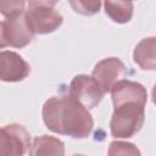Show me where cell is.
Masks as SVG:
<instances>
[{
    "label": "cell",
    "instance_id": "9c48e42d",
    "mask_svg": "<svg viewBox=\"0 0 156 156\" xmlns=\"http://www.w3.org/2000/svg\"><path fill=\"white\" fill-rule=\"evenodd\" d=\"M133 60L144 71H156V37L141 39L134 48Z\"/></svg>",
    "mask_w": 156,
    "mask_h": 156
},
{
    "label": "cell",
    "instance_id": "5bb4252c",
    "mask_svg": "<svg viewBox=\"0 0 156 156\" xmlns=\"http://www.w3.org/2000/svg\"><path fill=\"white\" fill-rule=\"evenodd\" d=\"M108 155H140V151L132 143L112 141L110 144Z\"/></svg>",
    "mask_w": 156,
    "mask_h": 156
},
{
    "label": "cell",
    "instance_id": "52a82bcc",
    "mask_svg": "<svg viewBox=\"0 0 156 156\" xmlns=\"http://www.w3.org/2000/svg\"><path fill=\"white\" fill-rule=\"evenodd\" d=\"M127 68L124 63L117 57H107L99 61L93 69V78L99 83L105 93L111 91L112 87L124 78Z\"/></svg>",
    "mask_w": 156,
    "mask_h": 156
},
{
    "label": "cell",
    "instance_id": "2e32d148",
    "mask_svg": "<svg viewBox=\"0 0 156 156\" xmlns=\"http://www.w3.org/2000/svg\"><path fill=\"white\" fill-rule=\"evenodd\" d=\"M152 101H154V104L156 105V84H155L154 88H152Z\"/></svg>",
    "mask_w": 156,
    "mask_h": 156
},
{
    "label": "cell",
    "instance_id": "e0dca14e",
    "mask_svg": "<svg viewBox=\"0 0 156 156\" xmlns=\"http://www.w3.org/2000/svg\"><path fill=\"white\" fill-rule=\"evenodd\" d=\"M132 1H133V0H132Z\"/></svg>",
    "mask_w": 156,
    "mask_h": 156
},
{
    "label": "cell",
    "instance_id": "9a60e30c",
    "mask_svg": "<svg viewBox=\"0 0 156 156\" xmlns=\"http://www.w3.org/2000/svg\"><path fill=\"white\" fill-rule=\"evenodd\" d=\"M29 6H49V7H54L58 0H27Z\"/></svg>",
    "mask_w": 156,
    "mask_h": 156
},
{
    "label": "cell",
    "instance_id": "277c9868",
    "mask_svg": "<svg viewBox=\"0 0 156 156\" xmlns=\"http://www.w3.org/2000/svg\"><path fill=\"white\" fill-rule=\"evenodd\" d=\"M29 132L21 124L12 123L1 128L0 154L6 156H22L30 150Z\"/></svg>",
    "mask_w": 156,
    "mask_h": 156
},
{
    "label": "cell",
    "instance_id": "7c38bea8",
    "mask_svg": "<svg viewBox=\"0 0 156 156\" xmlns=\"http://www.w3.org/2000/svg\"><path fill=\"white\" fill-rule=\"evenodd\" d=\"M74 12L83 16H94L100 11L101 0H68Z\"/></svg>",
    "mask_w": 156,
    "mask_h": 156
},
{
    "label": "cell",
    "instance_id": "8fae6325",
    "mask_svg": "<svg viewBox=\"0 0 156 156\" xmlns=\"http://www.w3.org/2000/svg\"><path fill=\"white\" fill-rule=\"evenodd\" d=\"M105 13L116 23H127L132 20L134 5L132 0H104Z\"/></svg>",
    "mask_w": 156,
    "mask_h": 156
},
{
    "label": "cell",
    "instance_id": "3957f363",
    "mask_svg": "<svg viewBox=\"0 0 156 156\" xmlns=\"http://www.w3.org/2000/svg\"><path fill=\"white\" fill-rule=\"evenodd\" d=\"M34 33L32 32L26 15L12 18H5L0 23V48L6 46L22 49L33 40Z\"/></svg>",
    "mask_w": 156,
    "mask_h": 156
},
{
    "label": "cell",
    "instance_id": "4fadbf2b",
    "mask_svg": "<svg viewBox=\"0 0 156 156\" xmlns=\"http://www.w3.org/2000/svg\"><path fill=\"white\" fill-rule=\"evenodd\" d=\"M26 0H0V11L5 18H12L24 13Z\"/></svg>",
    "mask_w": 156,
    "mask_h": 156
},
{
    "label": "cell",
    "instance_id": "7a4b0ae2",
    "mask_svg": "<svg viewBox=\"0 0 156 156\" xmlns=\"http://www.w3.org/2000/svg\"><path fill=\"white\" fill-rule=\"evenodd\" d=\"M146 102L126 100L113 104V113L110 121V130L115 138H132L143 127Z\"/></svg>",
    "mask_w": 156,
    "mask_h": 156
},
{
    "label": "cell",
    "instance_id": "8992f818",
    "mask_svg": "<svg viewBox=\"0 0 156 156\" xmlns=\"http://www.w3.org/2000/svg\"><path fill=\"white\" fill-rule=\"evenodd\" d=\"M27 22L34 34H49L58 29L63 22V17L54 7L49 6H29L26 12Z\"/></svg>",
    "mask_w": 156,
    "mask_h": 156
},
{
    "label": "cell",
    "instance_id": "30bf717a",
    "mask_svg": "<svg viewBox=\"0 0 156 156\" xmlns=\"http://www.w3.org/2000/svg\"><path fill=\"white\" fill-rule=\"evenodd\" d=\"M29 155L32 156H41V155L62 156L65 155V144L58 138H55L51 135L35 136L32 141Z\"/></svg>",
    "mask_w": 156,
    "mask_h": 156
},
{
    "label": "cell",
    "instance_id": "5b68a950",
    "mask_svg": "<svg viewBox=\"0 0 156 156\" xmlns=\"http://www.w3.org/2000/svg\"><path fill=\"white\" fill-rule=\"evenodd\" d=\"M68 94L87 108H94L101 102L105 91L93 78V76L89 77L87 74H78L71 80Z\"/></svg>",
    "mask_w": 156,
    "mask_h": 156
},
{
    "label": "cell",
    "instance_id": "6da1fadb",
    "mask_svg": "<svg viewBox=\"0 0 156 156\" xmlns=\"http://www.w3.org/2000/svg\"><path fill=\"white\" fill-rule=\"evenodd\" d=\"M41 115L49 130L73 139L88 138L94 128V119L88 108L69 94L48 99Z\"/></svg>",
    "mask_w": 156,
    "mask_h": 156
},
{
    "label": "cell",
    "instance_id": "ba28073f",
    "mask_svg": "<svg viewBox=\"0 0 156 156\" xmlns=\"http://www.w3.org/2000/svg\"><path fill=\"white\" fill-rule=\"evenodd\" d=\"M30 72L29 63L17 52L4 50L0 52V79L2 82H21Z\"/></svg>",
    "mask_w": 156,
    "mask_h": 156
}]
</instances>
